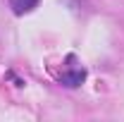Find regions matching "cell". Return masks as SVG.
Listing matches in <instances>:
<instances>
[{
    "label": "cell",
    "instance_id": "obj_2",
    "mask_svg": "<svg viewBox=\"0 0 124 122\" xmlns=\"http://www.w3.org/2000/svg\"><path fill=\"white\" fill-rule=\"evenodd\" d=\"M84 79H86V72H84V70H74V72H67V74L60 77V81L64 86H79Z\"/></svg>",
    "mask_w": 124,
    "mask_h": 122
},
{
    "label": "cell",
    "instance_id": "obj_1",
    "mask_svg": "<svg viewBox=\"0 0 124 122\" xmlns=\"http://www.w3.org/2000/svg\"><path fill=\"white\" fill-rule=\"evenodd\" d=\"M38 5V0H10V7L15 15H26Z\"/></svg>",
    "mask_w": 124,
    "mask_h": 122
}]
</instances>
